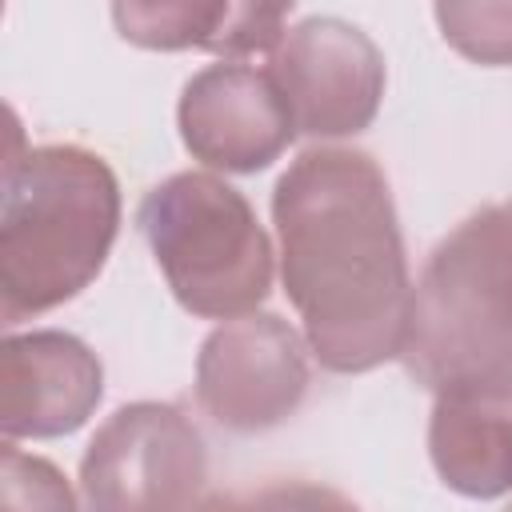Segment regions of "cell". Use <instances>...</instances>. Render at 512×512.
<instances>
[{
    "label": "cell",
    "mask_w": 512,
    "mask_h": 512,
    "mask_svg": "<svg viewBox=\"0 0 512 512\" xmlns=\"http://www.w3.org/2000/svg\"><path fill=\"white\" fill-rule=\"evenodd\" d=\"M280 280L320 368L356 376L400 360L412 280L380 164L360 148H308L272 188Z\"/></svg>",
    "instance_id": "obj_1"
},
{
    "label": "cell",
    "mask_w": 512,
    "mask_h": 512,
    "mask_svg": "<svg viewBox=\"0 0 512 512\" xmlns=\"http://www.w3.org/2000/svg\"><path fill=\"white\" fill-rule=\"evenodd\" d=\"M120 232V180L80 144L12 148L0 192V316L20 324L80 296Z\"/></svg>",
    "instance_id": "obj_2"
},
{
    "label": "cell",
    "mask_w": 512,
    "mask_h": 512,
    "mask_svg": "<svg viewBox=\"0 0 512 512\" xmlns=\"http://www.w3.org/2000/svg\"><path fill=\"white\" fill-rule=\"evenodd\" d=\"M400 364L432 396L512 400V200L484 204L432 248Z\"/></svg>",
    "instance_id": "obj_3"
},
{
    "label": "cell",
    "mask_w": 512,
    "mask_h": 512,
    "mask_svg": "<svg viewBox=\"0 0 512 512\" xmlns=\"http://www.w3.org/2000/svg\"><path fill=\"white\" fill-rule=\"evenodd\" d=\"M136 224L184 312L228 324L268 300L272 240L248 196L216 172L168 176L144 196Z\"/></svg>",
    "instance_id": "obj_4"
},
{
    "label": "cell",
    "mask_w": 512,
    "mask_h": 512,
    "mask_svg": "<svg viewBox=\"0 0 512 512\" xmlns=\"http://www.w3.org/2000/svg\"><path fill=\"white\" fill-rule=\"evenodd\" d=\"M204 480V436L164 400L116 408L80 460L84 512H184L200 500Z\"/></svg>",
    "instance_id": "obj_5"
},
{
    "label": "cell",
    "mask_w": 512,
    "mask_h": 512,
    "mask_svg": "<svg viewBox=\"0 0 512 512\" xmlns=\"http://www.w3.org/2000/svg\"><path fill=\"white\" fill-rule=\"evenodd\" d=\"M268 76L276 80L296 132L340 140L364 132L384 100V52L376 40L340 16H304L272 48Z\"/></svg>",
    "instance_id": "obj_6"
},
{
    "label": "cell",
    "mask_w": 512,
    "mask_h": 512,
    "mask_svg": "<svg viewBox=\"0 0 512 512\" xmlns=\"http://www.w3.org/2000/svg\"><path fill=\"white\" fill-rule=\"evenodd\" d=\"M308 340L276 312L212 328L196 352V404L228 432L284 424L308 396Z\"/></svg>",
    "instance_id": "obj_7"
},
{
    "label": "cell",
    "mask_w": 512,
    "mask_h": 512,
    "mask_svg": "<svg viewBox=\"0 0 512 512\" xmlns=\"http://www.w3.org/2000/svg\"><path fill=\"white\" fill-rule=\"evenodd\" d=\"M176 128L192 160L232 176L264 172L296 140V124L276 80L268 68L252 64L200 68L180 92Z\"/></svg>",
    "instance_id": "obj_8"
},
{
    "label": "cell",
    "mask_w": 512,
    "mask_h": 512,
    "mask_svg": "<svg viewBox=\"0 0 512 512\" xmlns=\"http://www.w3.org/2000/svg\"><path fill=\"white\" fill-rule=\"evenodd\" d=\"M104 396L100 356L72 332H12L0 348L4 440H56L88 424Z\"/></svg>",
    "instance_id": "obj_9"
},
{
    "label": "cell",
    "mask_w": 512,
    "mask_h": 512,
    "mask_svg": "<svg viewBox=\"0 0 512 512\" xmlns=\"http://www.w3.org/2000/svg\"><path fill=\"white\" fill-rule=\"evenodd\" d=\"M288 4L252 0H120L112 4L116 32L148 52H216V56H256L272 52L288 32Z\"/></svg>",
    "instance_id": "obj_10"
},
{
    "label": "cell",
    "mask_w": 512,
    "mask_h": 512,
    "mask_svg": "<svg viewBox=\"0 0 512 512\" xmlns=\"http://www.w3.org/2000/svg\"><path fill=\"white\" fill-rule=\"evenodd\" d=\"M428 456L436 476L468 500L512 492V400L436 396L428 416Z\"/></svg>",
    "instance_id": "obj_11"
},
{
    "label": "cell",
    "mask_w": 512,
    "mask_h": 512,
    "mask_svg": "<svg viewBox=\"0 0 512 512\" xmlns=\"http://www.w3.org/2000/svg\"><path fill=\"white\" fill-rule=\"evenodd\" d=\"M432 16L444 44L464 60L484 68L512 64V0H440Z\"/></svg>",
    "instance_id": "obj_12"
},
{
    "label": "cell",
    "mask_w": 512,
    "mask_h": 512,
    "mask_svg": "<svg viewBox=\"0 0 512 512\" xmlns=\"http://www.w3.org/2000/svg\"><path fill=\"white\" fill-rule=\"evenodd\" d=\"M0 512H80L68 476L12 440L0 452Z\"/></svg>",
    "instance_id": "obj_13"
},
{
    "label": "cell",
    "mask_w": 512,
    "mask_h": 512,
    "mask_svg": "<svg viewBox=\"0 0 512 512\" xmlns=\"http://www.w3.org/2000/svg\"><path fill=\"white\" fill-rule=\"evenodd\" d=\"M252 496H256L260 512H360L344 492L324 488V484H308V480L268 484Z\"/></svg>",
    "instance_id": "obj_14"
},
{
    "label": "cell",
    "mask_w": 512,
    "mask_h": 512,
    "mask_svg": "<svg viewBox=\"0 0 512 512\" xmlns=\"http://www.w3.org/2000/svg\"><path fill=\"white\" fill-rule=\"evenodd\" d=\"M184 512H260L256 496H236V492H208L196 504H188Z\"/></svg>",
    "instance_id": "obj_15"
},
{
    "label": "cell",
    "mask_w": 512,
    "mask_h": 512,
    "mask_svg": "<svg viewBox=\"0 0 512 512\" xmlns=\"http://www.w3.org/2000/svg\"><path fill=\"white\" fill-rule=\"evenodd\" d=\"M504 512H512V504H508V508H504Z\"/></svg>",
    "instance_id": "obj_16"
}]
</instances>
